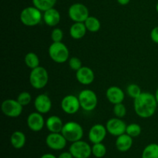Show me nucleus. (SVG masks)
I'll list each match as a JSON object with an SVG mask.
<instances>
[{
	"label": "nucleus",
	"mask_w": 158,
	"mask_h": 158,
	"mask_svg": "<svg viewBox=\"0 0 158 158\" xmlns=\"http://www.w3.org/2000/svg\"><path fill=\"white\" fill-rule=\"evenodd\" d=\"M158 103L155 96L149 92H142L134 100V109L140 118L147 119L153 117L156 113Z\"/></svg>",
	"instance_id": "f257e3e1"
},
{
	"label": "nucleus",
	"mask_w": 158,
	"mask_h": 158,
	"mask_svg": "<svg viewBox=\"0 0 158 158\" xmlns=\"http://www.w3.org/2000/svg\"><path fill=\"white\" fill-rule=\"evenodd\" d=\"M43 14L42 11L34 6H28L23 9L20 12L19 19L24 26L32 27L41 23Z\"/></svg>",
	"instance_id": "f03ea898"
},
{
	"label": "nucleus",
	"mask_w": 158,
	"mask_h": 158,
	"mask_svg": "<svg viewBox=\"0 0 158 158\" xmlns=\"http://www.w3.org/2000/svg\"><path fill=\"white\" fill-rule=\"evenodd\" d=\"M49 56L55 63L61 64L67 62L69 59V51L67 46L62 42L53 43L49 46L48 49Z\"/></svg>",
	"instance_id": "7ed1b4c3"
},
{
	"label": "nucleus",
	"mask_w": 158,
	"mask_h": 158,
	"mask_svg": "<svg viewBox=\"0 0 158 158\" xmlns=\"http://www.w3.org/2000/svg\"><path fill=\"white\" fill-rule=\"evenodd\" d=\"M61 134L64 136L66 140L71 143L82 140L83 137V127L75 121H69L64 123Z\"/></svg>",
	"instance_id": "20e7f679"
},
{
	"label": "nucleus",
	"mask_w": 158,
	"mask_h": 158,
	"mask_svg": "<svg viewBox=\"0 0 158 158\" xmlns=\"http://www.w3.org/2000/svg\"><path fill=\"white\" fill-rule=\"evenodd\" d=\"M49 82V73L43 66H38L31 70L29 74V83L35 89H42Z\"/></svg>",
	"instance_id": "39448f33"
},
{
	"label": "nucleus",
	"mask_w": 158,
	"mask_h": 158,
	"mask_svg": "<svg viewBox=\"0 0 158 158\" xmlns=\"http://www.w3.org/2000/svg\"><path fill=\"white\" fill-rule=\"evenodd\" d=\"M80 106L83 110L90 112L96 109L98 103V97L94 91L89 89H85L80 91L78 95Z\"/></svg>",
	"instance_id": "423d86ee"
},
{
	"label": "nucleus",
	"mask_w": 158,
	"mask_h": 158,
	"mask_svg": "<svg viewBox=\"0 0 158 158\" xmlns=\"http://www.w3.org/2000/svg\"><path fill=\"white\" fill-rule=\"evenodd\" d=\"M68 15L73 23H84L89 16V9L83 3H73L69 7Z\"/></svg>",
	"instance_id": "0eeeda50"
},
{
	"label": "nucleus",
	"mask_w": 158,
	"mask_h": 158,
	"mask_svg": "<svg viewBox=\"0 0 158 158\" xmlns=\"http://www.w3.org/2000/svg\"><path fill=\"white\" fill-rule=\"evenodd\" d=\"M23 106L17 101V100L7 99L1 104L2 112L5 116L10 118L19 117L23 113Z\"/></svg>",
	"instance_id": "6e6552de"
},
{
	"label": "nucleus",
	"mask_w": 158,
	"mask_h": 158,
	"mask_svg": "<svg viewBox=\"0 0 158 158\" xmlns=\"http://www.w3.org/2000/svg\"><path fill=\"white\" fill-rule=\"evenodd\" d=\"M69 151L74 158H89L92 154V147L86 141L80 140L72 143Z\"/></svg>",
	"instance_id": "1a4fd4ad"
},
{
	"label": "nucleus",
	"mask_w": 158,
	"mask_h": 158,
	"mask_svg": "<svg viewBox=\"0 0 158 158\" xmlns=\"http://www.w3.org/2000/svg\"><path fill=\"white\" fill-rule=\"evenodd\" d=\"M61 108L66 114H75L81 108L78 97L69 94L65 96L61 101Z\"/></svg>",
	"instance_id": "9d476101"
},
{
	"label": "nucleus",
	"mask_w": 158,
	"mask_h": 158,
	"mask_svg": "<svg viewBox=\"0 0 158 158\" xmlns=\"http://www.w3.org/2000/svg\"><path fill=\"white\" fill-rule=\"evenodd\" d=\"M127 126L124 121L118 117H113L107 120L106 123V128L107 132L114 137H118L126 133Z\"/></svg>",
	"instance_id": "9b49d317"
},
{
	"label": "nucleus",
	"mask_w": 158,
	"mask_h": 158,
	"mask_svg": "<svg viewBox=\"0 0 158 158\" xmlns=\"http://www.w3.org/2000/svg\"><path fill=\"white\" fill-rule=\"evenodd\" d=\"M67 140L61 133H50L46 138L47 147L54 151H60L66 146Z\"/></svg>",
	"instance_id": "f8f14e48"
},
{
	"label": "nucleus",
	"mask_w": 158,
	"mask_h": 158,
	"mask_svg": "<svg viewBox=\"0 0 158 158\" xmlns=\"http://www.w3.org/2000/svg\"><path fill=\"white\" fill-rule=\"evenodd\" d=\"M107 133L106 126H103V124H100V123H97L91 127V128L89 129V133H88V137L91 143H102L106 138Z\"/></svg>",
	"instance_id": "ddd939ff"
},
{
	"label": "nucleus",
	"mask_w": 158,
	"mask_h": 158,
	"mask_svg": "<svg viewBox=\"0 0 158 158\" xmlns=\"http://www.w3.org/2000/svg\"><path fill=\"white\" fill-rule=\"evenodd\" d=\"M27 126L33 132H39L42 131L46 126V121L43 114L39 112L31 113L27 117Z\"/></svg>",
	"instance_id": "4468645a"
},
{
	"label": "nucleus",
	"mask_w": 158,
	"mask_h": 158,
	"mask_svg": "<svg viewBox=\"0 0 158 158\" xmlns=\"http://www.w3.org/2000/svg\"><path fill=\"white\" fill-rule=\"evenodd\" d=\"M34 107L37 112L46 114L52 108V101L49 96L46 94H41L35 97L34 100Z\"/></svg>",
	"instance_id": "2eb2a0df"
},
{
	"label": "nucleus",
	"mask_w": 158,
	"mask_h": 158,
	"mask_svg": "<svg viewBox=\"0 0 158 158\" xmlns=\"http://www.w3.org/2000/svg\"><path fill=\"white\" fill-rule=\"evenodd\" d=\"M76 78L82 85H89L94 81L95 75L91 68L88 66H82L76 72Z\"/></svg>",
	"instance_id": "dca6fc26"
},
{
	"label": "nucleus",
	"mask_w": 158,
	"mask_h": 158,
	"mask_svg": "<svg viewBox=\"0 0 158 158\" xmlns=\"http://www.w3.org/2000/svg\"><path fill=\"white\" fill-rule=\"evenodd\" d=\"M106 97L110 103L115 105L123 103L125 98V94L121 88L117 86H112L106 89Z\"/></svg>",
	"instance_id": "f3484780"
},
{
	"label": "nucleus",
	"mask_w": 158,
	"mask_h": 158,
	"mask_svg": "<svg viewBox=\"0 0 158 158\" xmlns=\"http://www.w3.org/2000/svg\"><path fill=\"white\" fill-rule=\"evenodd\" d=\"M43 20L46 26L49 27H55L60 23L61 15L60 12L53 7L43 12Z\"/></svg>",
	"instance_id": "a211bd4d"
},
{
	"label": "nucleus",
	"mask_w": 158,
	"mask_h": 158,
	"mask_svg": "<svg viewBox=\"0 0 158 158\" xmlns=\"http://www.w3.org/2000/svg\"><path fill=\"white\" fill-rule=\"evenodd\" d=\"M63 126V120L58 116H50L46 120V127L50 133H61Z\"/></svg>",
	"instance_id": "6ab92c4d"
},
{
	"label": "nucleus",
	"mask_w": 158,
	"mask_h": 158,
	"mask_svg": "<svg viewBox=\"0 0 158 158\" xmlns=\"http://www.w3.org/2000/svg\"><path fill=\"white\" fill-rule=\"evenodd\" d=\"M133 145V137L127 134H123L117 137L116 148L120 152H126L131 148Z\"/></svg>",
	"instance_id": "aec40b11"
},
{
	"label": "nucleus",
	"mask_w": 158,
	"mask_h": 158,
	"mask_svg": "<svg viewBox=\"0 0 158 158\" xmlns=\"http://www.w3.org/2000/svg\"><path fill=\"white\" fill-rule=\"evenodd\" d=\"M86 32L84 23H74L69 28V35L73 40H81L86 35Z\"/></svg>",
	"instance_id": "412c9836"
},
{
	"label": "nucleus",
	"mask_w": 158,
	"mask_h": 158,
	"mask_svg": "<svg viewBox=\"0 0 158 158\" xmlns=\"http://www.w3.org/2000/svg\"><path fill=\"white\" fill-rule=\"evenodd\" d=\"M26 137L22 131H15L10 137V143L15 149H21L26 144Z\"/></svg>",
	"instance_id": "4be33fe9"
},
{
	"label": "nucleus",
	"mask_w": 158,
	"mask_h": 158,
	"mask_svg": "<svg viewBox=\"0 0 158 158\" xmlns=\"http://www.w3.org/2000/svg\"><path fill=\"white\" fill-rule=\"evenodd\" d=\"M84 24L86 26L87 31L90 32H98L101 27V23L100 21L95 16H91L89 15L86 21L84 22Z\"/></svg>",
	"instance_id": "5701e85b"
},
{
	"label": "nucleus",
	"mask_w": 158,
	"mask_h": 158,
	"mask_svg": "<svg viewBox=\"0 0 158 158\" xmlns=\"http://www.w3.org/2000/svg\"><path fill=\"white\" fill-rule=\"evenodd\" d=\"M24 62L26 66L31 69H33L40 66V59H39L37 54L33 52H29L26 54Z\"/></svg>",
	"instance_id": "b1692460"
},
{
	"label": "nucleus",
	"mask_w": 158,
	"mask_h": 158,
	"mask_svg": "<svg viewBox=\"0 0 158 158\" xmlns=\"http://www.w3.org/2000/svg\"><path fill=\"white\" fill-rule=\"evenodd\" d=\"M32 5L42 12L52 9L55 6L57 0H32Z\"/></svg>",
	"instance_id": "393cba45"
},
{
	"label": "nucleus",
	"mask_w": 158,
	"mask_h": 158,
	"mask_svg": "<svg viewBox=\"0 0 158 158\" xmlns=\"http://www.w3.org/2000/svg\"><path fill=\"white\" fill-rule=\"evenodd\" d=\"M142 158H158L157 143H150L145 147L142 153Z\"/></svg>",
	"instance_id": "a878e982"
},
{
	"label": "nucleus",
	"mask_w": 158,
	"mask_h": 158,
	"mask_svg": "<svg viewBox=\"0 0 158 158\" xmlns=\"http://www.w3.org/2000/svg\"><path fill=\"white\" fill-rule=\"evenodd\" d=\"M106 148L103 143H94L92 147V154L95 157L102 158L106 155Z\"/></svg>",
	"instance_id": "bb28decb"
},
{
	"label": "nucleus",
	"mask_w": 158,
	"mask_h": 158,
	"mask_svg": "<svg viewBox=\"0 0 158 158\" xmlns=\"http://www.w3.org/2000/svg\"><path fill=\"white\" fill-rule=\"evenodd\" d=\"M142 132V128L138 123H130L129 125L127 126L126 134L130 135L132 137H137L140 135Z\"/></svg>",
	"instance_id": "cd10ccee"
},
{
	"label": "nucleus",
	"mask_w": 158,
	"mask_h": 158,
	"mask_svg": "<svg viewBox=\"0 0 158 158\" xmlns=\"http://www.w3.org/2000/svg\"><path fill=\"white\" fill-rule=\"evenodd\" d=\"M126 91L127 95L132 99H134V100L142 94V90L140 87L136 83H131V84L128 85Z\"/></svg>",
	"instance_id": "c85d7f7f"
},
{
	"label": "nucleus",
	"mask_w": 158,
	"mask_h": 158,
	"mask_svg": "<svg viewBox=\"0 0 158 158\" xmlns=\"http://www.w3.org/2000/svg\"><path fill=\"white\" fill-rule=\"evenodd\" d=\"M16 100L23 106H28L32 101V95L27 91H23L19 94Z\"/></svg>",
	"instance_id": "c756f323"
},
{
	"label": "nucleus",
	"mask_w": 158,
	"mask_h": 158,
	"mask_svg": "<svg viewBox=\"0 0 158 158\" xmlns=\"http://www.w3.org/2000/svg\"><path fill=\"white\" fill-rule=\"evenodd\" d=\"M114 114L116 117L118 118H123L127 114V108L123 103H117L114 105Z\"/></svg>",
	"instance_id": "7c9ffc66"
},
{
	"label": "nucleus",
	"mask_w": 158,
	"mask_h": 158,
	"mask_svg": "<svg viewBox=\"0 0 158 158\" xmlns=\"http://www.w3.org/2000/svg\"><path fill=\"white\" fill-rule=\"evenodd\" d=\"M68 63H69V66L70 67L71 69L76 71L77 72V70L80 69L82 67V61L80 58L78 57H71V58L69 59L68 60Z\"/></svg>",
	"instance_id": "2f4dec72"
},
{
	"label": "nucleus",
	"mask_w": 158,
	"mask_h": 158,
	"mask_svg": "<svg viewBox=\"0 0 158 158\" xmlns=\"http://www.w3.org/2000/svg\"><path fill=\"white\" fill-rule=\"evenodd\" d=\"M63 39V32L60 28H54L51 32V40L53 43L62 42Z\"/></svg>",
	"instance_id": "473e14b6"
},
{
	"label": "nucleus",
	"mask_w": 158,
	"mask_h": 158,
	"mask_svg": "<svg viewBox=\"0 0 158 158\" xmlns=\"http://www.w3.org/2000/svg\"><path fill=\"white\" fill-rule=\"evenodd\" d=\"M151 39L154 43L158 44V26L154 27L151 32Z\"/></svg>",
	"instance_id": "72a5a7b5"
},
{
	"label": "nucleus",
	"mask_w": 158,
	"mask_h": 158,
	"mask_svg": "<svg viewBox=\"0 0 158 158\" xmlns=\"http://www.w3.org/2000/svg\"><path fill=\"white\" fill-rule=\"evenodd\" d=\"M58 158H74L70 152H63L60 154Z\"/></svg>",
	"instance_id": "f704fd0d"
},
{
	"label": "nucleus",
	"mask_w": 158,
	"mask_h": 158,
	"mask_svg": "<svg viewBox=\"0 0 158 158\" xmlns=\"http://www.w3.org/2000/svg\"><path fill=\"white\" fill-rule=\"evenodd\" d=\"M117 1L121 6H127V5L129 4L131 0H117Z\"/></svg>",
	"instance_id": "c9c22d12"
},
{
	"label": "nucleus",
	"mask_w": 158,
	"mask_h": 158,
	"mask_svg": "<svg viewBox=\"0 0 158 158\" xmlns=\"http://www.w3.org/2000/svg\"><path fill=\"white\" fill-rule=\"evenodd\" d=\"M40 158H58L56 157V156H54L53 154H43Z\"/></svg>",
	"instance_id": "e433bc0d"
},
{
	"label": "nucleus",
	"mask_w": 158,
	"mask_h": 158,
	"mask_svg": "<svg viewBox=\"0 0 158 158\" xmlns=\"http://www.w3.org/2000/svg\"><path fill=\"white\" fill-rule=\"evenodd\" d=\"M154 96H155V98H156V100H157V103H158V88L157 89V90H156Z\"/></svg>",
	"instance_id": "4c0bfd02"
},
{
	"label": "nucleus",
	"mask_w": 158,
	"mask_h": 158,
	"mask_svg": "<svg viewBox=\"0 0 158 158\" xmlns=\"http://www.w3.org/2000/svg\"><path fill=\"white\" fill-rule=\"evenodd\" d=\"M156 11H157V12L158 13V2L157 3V5H156Z\"/></svg>",
	"instance_id": "58836bf2"
}]
</instances>
